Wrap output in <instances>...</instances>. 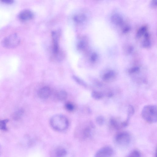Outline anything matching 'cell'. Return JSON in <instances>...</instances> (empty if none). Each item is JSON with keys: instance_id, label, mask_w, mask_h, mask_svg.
Returning <instances> with one entry per match:
<instances>
[{"instance_id": "6da1fadb", "label": "cell", "mask_w": 157, "mask_h": 157, "mask_svg": "<svg viewBox=\"0 0 157 157\" xmlns=\"http://www.w3.org/2000/svg\"><path fill=\"white\" fill-rule=\"evenodd\" d=\"M52 128L58 131H63L66 130L69 126V122L64 116L56 115L53 116L50 120Z\"/></svg>"}, {"instance_id": "7a4b0ae2", "label": "cell", "mask_w": 157, "mask_h": 157, "mask_svg": "<svg viewBox=\"0 0 157 157\" xmlns=\"http://www.w3.org/2000/svg\"><path fill=\"white\" fill-rule=\"evenodd\" d=\"M143 119L149 123L156 122L157 121V106L154 105H148L143 108L141 113Z\"/></svg>"}, {"instance_id": "3957f363", "label": "cell", "mask_w": 157, "mask_h": 157, "mask_svg": "<svg viewBox=\"0 0 157 157\" xmlns=\"http://www.w3.org/2000/svg\"><path fill=\"white\" fill-rule=\"evenodd\" d=\"M20 39L19 35L14 33L5 38L2 42L3 46L8 49H12L17 47L20 44Z\"/></svg>"}, {"instance_id": "277c9868", "label": "cell", "mask_w": 157, "mask_h": 157, "mask_svg": "<svg viewBox=\"0 0 157 157\" xmlns=\"http://www.w3.org/2000/svg\"><path fill=\"white\" fill-rule=\"evenodd\" d=\"M93 127L92 125L86 126L80 128L76 132V137L82 140L90 138L92 135Z\"/></svg>"}, {"instance_id": "5b68a950", "label": "cell", "mask_w": 157, "mask_h": 157, "mask_svg": "<svg viewBox=\"0 0 157 157\" xmlns=\"http://www.w3.org/2000/svg\"><path fill=\"white\" fill-rule=\"evenodd\" d=\"M131 137L130 134L126 132H121L118 133L115 137L116 143L119 145L125 146L130 143Z\"/></svg>"}, {"instance_id": "8992f818", "label": "cell", "mask_w": 157, "mask_h": 157, "mask_svg": "<svg viewBox=\"0 0 157 157\" xmlns=\"http://www.w3.org/2000/svg\"><path fill=\"white\" fill-rule=\"evenodd\" d=\"M113 153V149L110 146H106L99 149L96 153L95 157H110Z\"/></svg>"}, {"instance_id": "52a82bcc", "label": "cell", "mask_w": 157, "mask_h": 157, "mask_svg": "<svg viewBox=\"0 0 157 157\" xmlns=\"http://www.w3.org/2000/svg\"><path fill=\"white\" fill-rule=\"evenodd\" d=\"M34 16L33 13L30 10H24L21 12L19 16L20 19L23 21H26L31 20Z\"/></svg>"}, {"instance_id": "ba28073f", "label": "cell", "mask_w": 157, "mask_h": 157, "mask_svg": "<svg viewBox=\"0 0 157 157\" xmlns=\"http://www.w3.org/2000/svg\"><path fill=\"white\" fill-rule=\"evenodd\" d=\"M116 73L113 70H109L105 72L102 76V80L105 82H109L115 79Z\"/></svg>"}, {"instance_id": "9c48e42d", "label": "cell", "mask_w": 157, "mask_h": 157, "mask_svg": "<svg viewBox=\"0 0 157 157\" xmlns=\"http://www.w3.org/2000/svg\"><path fill=\"white\" fill-rule=\"evenodd\" d=\"M51 91L50 88L45 86L41 88L38 91V95L39 97L42 99H46L50 96Z\"/></svg>"}, {"instance_id": "30bf717a", "label": "cell", "mask_w": 157, "mask_h": 157, "mask_svg": "<svg viewBox=\"0 0 157 157\" xmlns=\"http://www.w3.org/2000/svg\"><path fill=\"white\" fill-rule=\"evenodd\" d=\"M52 37L53 42V51L54 53L57 54L59 52V46L58 43V36L56 32L53 33Z\"/></svg>"}, {"instance_id": "8fae6325", "label": "cell", "mask_w": 157, "mask_h": 157, "mask_svg": "<svg viewBox=\"0 0 157 157\" xmlns=\"http://www.w3.org/2000/svg\"><path fill=\"white\" fill-rule=\"evenodd\" d=\"M111 20L114 24L117 25H121L123 23V18L118 14H115L112 15Z\"/></svg>"}, {"instance_id": "7c38bea8", "label": "cell", "mask_w": 157, "mask_h": 157, "mask_svg": "<svg viewBox=\"0 0 157 157\" xmlns=\"http://www.w3.org/2000/svg\"><path fill=\"white\" fill-rule=\"evenodd\" d=\"M67 154L66 150L62 148H56L54 151L55 157H64Z\"/></svg>"}, {"instance_id": "4fadbf2b", "label": "cell", "mask_w": 157, "mask_h": 157, "mask_svg": "<svg viewBox=\"0 0 157 157\" xmlns=\"http://www.w3.org/2000/svg\"><path fill=\"white\" fill-rule=\"evenodd\" d=\"M121 123H120L114 118H112L110 120V123L111 126L117 130H119L122 128Z\"/></svg>"}, {"instance_id": "5bb4252c", "label": "cell", "mask_w": 157, "mask_h": 157, "mask_svg": "<svg viewBox=\"0 0 157 157\" xmlns=\"http://www.w3.org/2000/svg\"><path fill=\"white\" fill-rule=\"evenodd\" d=\"M67 93L64 91H60L58 92L57 94V97L58 100L60 101H64L66 100L67 97Z\"/></svg>"}, {"instance_id": "9a60e30c", "label": "cell", "mask_w": 157, "mask_h": 157, "mask_svg": "<svg viewBox=\"0 0 157 157\" xmlns=\"http://www.w3.org/2000/svg\"><path fill=\"white\" fill-rule=\"evenodd\" d=\"M74 20L77 23H82L84 22L86 19L85 15L79 14L75 15L74 17Z\"/></svg>"}, {"instance_id": "2e32d148", "label": "cell", "mask_w": 157, "mask_h": 157, "mask_svg": "<svg viewBox=\"0 0 157 157\" xmlns=\"http://www.w3.org/2000/svg\"><path fill=\"white\" fill-rule=\"evenodd\" d=\"M134 109L132 105H129L128 108V116L126 120V121L129 122L130 118L134 115Z\"/></svg>"}, {"instance_id": "e0dca14e", "label": "cell", "mask_w": 157, "mask_h": 157, "mask_svg": "<svg viewBox=\"0 0 157 157\" xmlns=\"http://www.w3.org/2000/svg\"><path fill=\"white\" fill-rule=\"evenodd\" d=\"M92 97L96 100L101 99L104 97V95L102 93L96 91L92 92Z\"/></svg>"}, {"instance_id": "ac0fdd59", "label": "cell", "mask_w": 157, "mask_h": 157, "mask_svg": "<svg viewBox=\"0 0 157 157\" xmlns=\"http://www.w3.org/2000/svg\"><path fill=\"white\" fill-rule=\"evenodd\" d=\"M148 29L147 26H144L141 27L138 31L137 33V36L138 37H140L144 35Z\"/></svg>"}, {"instance_id": "d6986e66", "label": "cell", "mask_w": 157, "mask_h": 157, "mask_svg": "<svg viewBox=\"0 0 157 157\" xmlns=\"http://www.w3.org/2000/svg\"><path fill=\"white\" fill-rule=\"evenodd\" d=\"M9 121L8 119L0 120V130H7V128L6 125Z\"/></svg>"}, {"instance_id": "ffe728a7", "label": "cell", "mask_w": 157, "mask_h": 157, "mask_svg": "<svg viewBox=\"0 0 157 157\" xmlns=\"http://www.w3.org/2000/svg\"><path fill=\"white\" fill-rule=\"evenodd\" d=\"M73 78L74 80L78 84L84 87H86V84L80 78L75 76H73Z\"/></svg>"}, {"instance_id": "44dd1931", "label": "cell", "mask_w": 157, "mask_h": 157, "mask_svg": "<svg viewBox=\"0 0 157 157\" xmlns=\"http://www.w3.org/2000/svg\"><path fill=\"white\" fill-rule=\"evenodd\" d=\"M127 157H141V154L138 151L134 150L130 153Z\"/></svg>"}, {"instance_id": "7402d4cb", "label": "cell", "mask_w": 157, "mask_h": 157, "mask_svg": "<svg viewBox=\"0 0 157 157\" xmlns=\"http://www.w3.org/2000/svg\"><path fill=\"white\" fill-rule=\"evenodd\" d=\"M24 111L22 109L19 110L16 112L14 115V119L15 120L19 119L24 113Z\"/></svg>"}, {"instance_id": "603a6c76", "label": "cell", "mask_w": 157, "mask_h": 157, "mask_svg": "<svg viewBox=\"0 0 157 157\" xmlns=\"http://www.w3.org/2000/svg\"><path fill=\"white\" fill-rule=\"evenodd\" d=\"M66 109L69 111H72L75 109L74 105L71 103H67L65 104Z\"/></svg>"}, {"instance_id": "cb8c5ba5", "label": "cell", "mask_w": 157, "mask_h": 157, "mask_svg": "<svg viewBox=\"0 0 157 157\" xmlns=\"http://www.w3.org/2000/svg\"><path fill=\"white\" fill-rule=\"evenodd\" d=\"M96 121L98 124L100 126L103 125L104 122V119L102 116H99L96 119Z\"/></svg>"}, {"instance_id": "d4e9b609", "label": "cell", "mask_w": 157, "mask_h": 157, "mask_svg": "<svg viewBox=\"0 0 157 157\" xmlns=\"http://www.w3.org/2000/svg\"><path fill=\"white\" fill-rule=\"evenodd\" d=\"M86 43L85 41H81L78 44V48L80 50L86 48Z\"/></svg>"}, {"instance_id": "484cf974", "label": "cell", "mask_w": 157, "mask_h": 157, "mask_svg": "<svg viewBox=\"0 0 157 157\" xmlns=\"http://www.w3.org/2000/svg\"><path fill=\"white\" fill-rule=\"evenodd\" d=\"M140 70V68L137 66L134 67L130 68L128 71V72L130 74H133L137 73Z\"/></svg>"}, {"instance_id": "4316f807", "label": "cell", "mask_w": 157, "mask_h": 157, "mask_svg": "<svg viewBox=\"0 0 157 157\" xmlns=\"http://www.w3.org/2000/svg\"><path fill=\"white\" fill-rule=\"evenodd\" d=\"M151 45V43L149 39H145L142 43L143 46L144 48L149 47Z\"/></svg>"}, {"instance_id": "83f0119b", "label": "cell", "mask_w": 157, "mask_h": 157, "mask_svg": "<svg viewBox=\"0 0 157 157\" xmlns=\"http://www.w3.org/2000/svg\"><path fill=\"white\" fill-rule=\"evenodd\" d=\"M98 55L96 53L92 54L90 57L91 61L93 62H95L98 59Z\"/></svg>"}, {"instance_id": "f1b7e54d", "label": "cell", "mask_w": 157, "mask_h": 157, "mask_svg": "<svg viewBox=\"0 0 157 157\" xmlns=\"http://www.w3.org/2000/svg\"><path fill=\"white\" fill-rule=\"evenodd\" d=\"M130 30V28L129 26H126L123 28L122 32L124 33H128Z\"/></svg>"}, {"instance_id": "f546056e", "label": "cell", "mask_w": 157, "mask_h": 157, "mask_svg": "<svg viewBox=\"0 0 157 157\" xmlns=\"http://www.w3.org/2000/svg\"><path fill=\"white\" fill-rule=\"evenodd\" d=\"M4 3L7 4H11L13 3V1L11 0H6V1H2Z\"/></svg>"}, {"instance_id": "4dcf8cb0", "label": "cell", "mask_w": 157, "mask_h": 157, "mask_svg": "<svg viewBox=\"0 0 157 157\" xmlns=\"http://www.w3.org/2000/svg\"><path fill=\"white\" fill-rule=\"evenodd\" d=\"M152 6L153 7H155L156 6V1H153L152 3Z\"/></svg>"}, {"instance_id": "1f68e13d", "label": "cell", "mask_w": 157, "mask_h": 157, "mask_svg": "<svg viewBox=\"0 0 157 157\" xmlns=\"http://www.w3.org/2000/svg\"><path fill=\"white\" fill-rule=\"evenodd\" d=\"M0 155H1V152H0Z\"/></svg>"}]
</instances>
